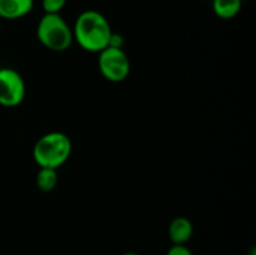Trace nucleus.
<instances>
[{
	"mask_svg": "<svg viewBox=\"0 0 256 255\" xmlns=\"http://www.w3.org/2000/svg\"><path fill=\"white\" fill-rule=\"evenodd\" d=\"M72 36L80 48L89 52H100L109 45L112 34L106 18L96 10H85L78 15Z\"/></svg>",
	"mask_w": 256,
	"mask_h": 255,
	"instance_id": "1",
	"label": "nucleus"
},
{
	"mask_svg": "<svg viewBox=\"0 0 256 255\" xmlns=\"http://www.w3.org/2000/svg\"><path fill=\"white\" fill-rule=\"evenodd\" d=\"M68 0H42V8L44 14H60Z\"/></svg>",
	"mask_w": 256,
	"mask_h": 255,
	"instance_id": "10",
	"label": "nucleus"
},
{
	"mask_svg": "<svg viewBox=\"0 0 256 255\" xmlns=\"http://www.w3.org/2000/svg\"><path fill=\"white\" fill-rule=\"evenodd\" d=\"M40 44L55 52H66L74 42L72 29L60 14H44L36 26Z\"/></svg>",
	"mask_w": 256,
	"mask_h": 255,
	"instance_id": "3",
	"label": "nucleus"
},
{
	"mask_svg": "<svg viewBox=\"0 0 256 255\" xmlns=\"http://www.w3.org/2000/svg\"><path fill=\"white\" fill-rule=\"evenodd\" d=\"M250 255H256V250L254 249V248H252V252H250Z\"/></svg>",
	"mask_w": 256,
	"mask_h": 255,
	"instance_id": "14",
	"label": "nucleus"
},
{
	"mask_svg": "<svg viewBox=\"0 0 256 255\" xmlns=\"http://www.w3.org/2000/svg\"><path fill=\"white\" fill-rule=\"evenodd\" d=\"M34 8V0H0V18L18 20L26 16Z\"/></svg>",
	"mask_w": 256,
	"mask_h": 255,
	"instance_id": "7",
	"label": "nucleus"
},
{
	"mask_svg": "<svg viewBox=\"0 0 256 255\" xmlns=\"http://www.w3.org/2000/svg\"><path fill=\"white\" fill-rule=\"evenodd\" d=\"M166 255H195L186 245H172Z\"/></svg>",
	"mask_w": 256,
	"mask_h": 255,
	"instance_id": "11",
	"label": "nucleus"
},
{
	"mask_svg": "<svg viewBox=\"0 0 256 255\" xmlns=\"http://www.w3.org/2000/svg\"><path fill=\"white\" fill-rule=\"evenodd\" d=\"M98 54V66L104 79L110 82H122L128 79L132 65L124 49L106 46Z\"/></svg>",
	"mask_w": 256,
	"mask_h": 255,
	"instance_id": "4",
	"label": "nucleus"
},
{
	"mask_svg": "<svg viewBox=\"0 0 256 255\" xmlns=\"http://www.w3.org/2000/svg\"><path fill=\"white\" fill-rule=\"evenodd\" d=\"M36 186L40 192H50L56 188L59 182V175L56 169H50V168H40L36 174Z\"/></svg>",
	"mask_w": 256,
	"mask_h": 255,
	"instance_id": "9",
	"label": "nucleus"
},
{
	"mask_svg": "<svg viewBox=\"0 0 256 255\" xmlns=\"http://www.w3.org/2000/svg\"><path fill=\"white\" fill-rule=\"evenodd\" d=\"M122 255H139L138 252H124V254Z\"/></svg>",
	"mask_w": 256,
	"mask_h": 255,
	"instance_id": "13",
	"label": "nucleus"
},
{
	"mask_svg": "<svg viewBox=\"0 0 256 255\" xmlns=\"http://www.w3.org/2000/svg\"><path fill=\"white\" fill-rule=\"evenodd\" d=\"M194 234V226L190 219L185 216H176L170 222L168 235L172 245H186Z\"/></svg>",
	"mask_w": 256,
	"mask_h": 255,
	"instance_id": "6",
	"label": "nucleus"
},
{
	"mask_svg": "<svg viewBox=\"0 0 256 255\" xmlns=\"http://www.w3.org/2000/svg\"><path fill=\"white\" fill-rule=\"evenodd\" d=\"M122 45H124V38H122L120 34H115V32H112V36H110L109 45H108V46L122 48Z\"/></svg>",
	"mask_w": 256,
	"mask_h": 255,
	"instance_id": "12",
	"label": "nucleus"
},
{
	"mask_svg": "<svg viewBox=\"0 0 256 255\" xmlns=\"http://www.w3.org/2000/svg\"><path fill=\"white\" fill-rule=\"evenodd\" d=\"M26 95L24 79L12 68H0V105L5 108L19 106Z\"/></svg>",
	"mask_w": 256,
	"mask_h": 255,
	"instance_id": "5",
	"label": "nucleus"
},
{
	"mask_svg": "<svg viewBox=\"0 0 256 255\" xmlns=\"http://www.w3.org/2000/svg\"><path fill=\"white\" fill-rule=\"evenodd\" d=\"M72 144L65 132H50L40 136L32 148V159L39 168L56 169L68 162Z\"/></svg>",
	"mask_w": 256,
	"mask_h": 255,
	"instance_id": "2",
	"label": "nucleus"
},
{
	"mask_svg": "<svg viewBox=\"0 0 256 255\" xmlns=\"http://www.w3.org/2000/svg\"><path fill=\"white\" fill-rule=\"evenodd\" d=\"M242 0H212V12L224 20L232 19L242 10Z\"/></svg>",
	"mask_w": 256,
	"mask_h": 255,
	"instance_id": "8",
	"label": "nucleus"
}]
</instances>
